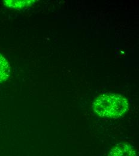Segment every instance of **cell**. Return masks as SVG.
<instances>
[{
    "label": "cell",
    "mask_w": 139,
    "mask_h": 156,
    "mask_svg": "<svg viewBox=\"0 0 139 156\" xmlns=\"http://www.w3.org/2000/svg\"><path fill=\"white\" fill-rule=\"evenodd\" d=\"M92 109L99 117L116 118L127 111L128 103L126 98L121 95L106 93L97 97Z\"/></svg>",
    "instance_id": "6da1fadb"
},
{
    "label": "cell",
    "mask_w": 139,
    "mask_h": 156,
    "mask_svg": "<svg viewBox=\"0 0 139 156\" xmlns=\"http://www.w3.org/2000/svg\"><path fill=\"white\" fill-rule=\"evenodd\" d=\"M107 156H137L135 150L130 145L120 143L116 145Z\"/></svg>",
    "instance_id": "7a4b0ae2"
},
{
    "label": "cell",
    "mask_w": 139,
    "mask_h": 156,
    "mask_svg": "<svg viewBox=\"0 0 139 156\" xmlns=\"http://www.w3.org/2000/svg\"><path fill=\"white\" fill-rule=\"evenodd\" d=\"M10 72V70L9 62L0 54V83L8 79Z\"/></svg>",
    "instance_id": "3957f363"
},
{
    "label": "cell",
    "mask_w": 139,
    "mask_h": 156,
    "mask_svg": "<svg viewBox=\"0 0 139 156\" xmlns=\"http://www.w3.org/2000/svg\"><path fill=\"white\" fill-rule=\"evenodd\" d=\"M4 4L9 7L20 9L31 4L33 1H4Z\"/></svg>",
    "instance_id": "277c9868"
}]
</instances>
